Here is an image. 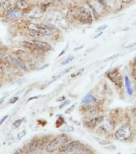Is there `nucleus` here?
Here are the masks:
<instances>
[{"label": "nucleus", "mask_w": 136, "mask_h": 154, "mask_svg": "<svg viewBox=\"0 0 136 154\" xmlns=\"http://www.w3.org/2000/svg\"><path fill=\"white\" fill-rule=\"evenodd\" d=\"M66 124H67V123H66L65 118L62 116V115H61V114L57 115V120H56V122H55V127L60 128L63 125H66Z\"/></svg>", "instance_id": "nucleus-20"}, {"label": "nucleus", "mask_w": 136, "mask_h": 154, "mask_svg": "<svg viewBox=\"0 0 136 154\" xmlns=\"http://www.w3.org/2000/svg\"><path fill=\"white\" fill-rule=\"evenodd\" d=\"M2 2H3V0H0V7H1V6H2Z\"/></svg>", "instance_id": "nucleus-49"}, {"label": "nucleus", "mask_w": 136, "mask_h": 154, "mask_svg": "<svg viewBox=\"0 0 136 154\" xmlns=\"http://www.w3.org/2000/svg\"><path fill=\"white\" fill-rule=\"evenodd\" d=\"M117 154H121V153H120V152H119V153H117Z\"/></svg>", "instance_id": "nucleus-50"}, {"label": "nucleus", "mask_w": 136, "mask_h": 154, "mask_svg": "<svg viewBox=\"0 0 136 154\" xmlns=\"http://www.w3.org/2000/svg\"><path fill=\"white\" fill-rule=\"evenodd\" d=\"M16 55L17 57L19 58L20 60H22L23 62V61H29V60H30V55L23 51L18 50L16 51Z\"/></svg>", "instance_id": "nucleus-15"}, {"label": "nucleus", "mask_w": 136, "mask_h": 154, "mask_svg": "<svg viewBox=\"0 0 136 154\" xmlns=\"http://www.w3.org/2000/svg\"><path fill=\"white\" fill-rule=\"evenodd\" d=\"M6 96H7V95H6V96H2V97H1V98H0V104H1L2 102H3V100H4L5 98H6Z\"/></svg>", "instance_id": "nucleus-46"}, {"label": "nucleus", "mask_w": 136, "mask_h": 154, "mask_svg": "<svg viewBox=\"0 0 136 154\" xmlns=\"http://www.w3.org/2000/svg\"><path fill=\"white\" fill-rule=\"evenodd\" d=\"M120 55H121V53H116V54H115V55H111V56H110V57L107 58L103 62L106 63V62H109V61H111V60H116L118 57H119Z\"/></svg>", "instance_id": "nucleus-25"}, {"label": "nucleus", "mask_w": 136, "mask_h": 154, "mask_svg": "<svg viewBox=\"0 0 136 154\" xmlns=\"http://www.w3.org/2000/svg\"><path fill=\"white\" fill-rule=\"evenodd\" d=\"M94 139L96 141L98 142L99 144H102V145H106V144H110L109 142H107V140H104L101 139V138H98V137H94Z\"/></svg>", "instance_id": "nucleus-27"}, {"label": "nucleus", "mask_w": 136, "mask_h": 154, "mask_svg": "<svg viewBox=\"0 0 136 154\" xmlns=\"http://www.w3.org/2000/svg\"><path fill=\"white\" fill-rule=\"evenodd\" d=\"M85 149H86L85 144L79 140H73L60 147L59 149V152L63 154L70 153V152H82Z\"/></svg>", "instance_id": "nucleus-4"}, {"label": "nucleus", "mask_w": 136, "mask_h": 154, "mask_svg": "<svg viewBox=\"0 0 136 154\" xmlns=\"http://www.w3.org/2000/svg\"><path fill=\"white\" fill-rule=\"evenodd\" d=\"M124 79H125V85H126L127 94H128L129 96H132V95H133V88H132V86H131V79H130L128 75H126Z\"/></svg>", "instance_id": "nucleus-16"}, {"label": "nucleus", "mask_w": 136, "mask_h": 154, "mask_svg": "<svg viewBox=\"0 0 136 154\" xmlns=\"http://www.w3.org/2000/svg\"><path fill=\"white\" fill-rule=\"evenodd\" d=\"M35 154H43V153L42 152V151H37V152H36Z\"/></svg>", "instance_id": "nucleus-48"}, {"label": "nucleus", "mask_w": 136, "mask_h": 154, "mask_svg": "<svg viewBox=\"0 0 136 154\" xmlns=\"http://www.w3.org/2000/svg\"><path fill=\"white\" fill-rule=\"evenodd\" d=\"M72 68H73V67H68V68H66V69H65V70L62 71V72H59V74H58L57 75H55V76L54 77V78H53L52 79H50V80H49V81L47 82V83H46V84H44V85H45V86H44V87H47V85H49V84H51V83H53V82H55V80H57V79H59L60 78V77H62V75H64L65 74H67V72H69L70 71H71V70L72 69ZM44 87H43V88H44Z\"/></svg>", "instance_id": "nucleus-12"}, {"label": "nucleus", "mask_w": 136, "mask_h": 154, "mask_svg": "<svg viewBox=\"0 0 136 154\" xmlns=\"http://www.w3.org/2000/svg\"><path fill=\"white\" fill-rule=\"evenodd\" d=\"M84 70H85V68L84 67H83V68H80V69L79 70V71H77L76 73H74V74H72L71 76L72 77V78H74V77L78 76V75H81L83 72H84Z\"/></svg>", "instance_id": "nucleus-31"}, {"label": "nucleus", "mask_w": 136, "mask_h": 154, "mask_svg": "<svg viewBox=\"0 0 136 154\" xmlns=\"http://www.w3.org/2000/svg\"><path fill=\"white\" fill-rule=\"evenodd\" d=\"M68 142H69L68 136L65 133H62L49 142L47 146L46 147V151L48 153H52L59 149L60 147H62L63 144H67Z\"/></svg>", "instance_id": "nucleus-2"}, {"label": "nucleus", "mask_w": 136, "mask_h": 154, "mask_svg": "<svg viewBox=\"0 0 136 154\" xmlns=\"http://www.w3.org/2000/svg\"><path fill=\"white\" fill-rule=\"evenodd\" d=\"M134 46H136V42H134V43H131V44H130V45H128L127 47H126L125 48H131L132 47H134Z\"/></svg>", "instance_id": "nucleus-42"}, {"label": "nucleus", "mask_w": 136, "mask_h": 154, "mask_svg": "<svg viewBox=\"0 0 136 154\" xmlns=\"http://www.w3.org/2000/svg\"><path fill=\"white\" fill-rule=\"evenodd\" d=\"M38 140L37 138H34L26 144V154H35V152L38 149Z\"/></svg>", "instance_id": "nucleus-8"}, {"label": "nucleus", "mask_w": 136, "mask_h": 154, "mask_svg": "<svg viewBox=\"0 0 136 154\" xmlns=\"http://www.w3.org/2000/svg\"><path fill=\"white\" fill-rule=\"evenodd\" d=\"M50 142V137H44L43 138L38 140V149L37 151H43L46 147L47 146V144Z\"/></svg>", "instance_id": "nucleus-11"}, {"label": "nucleus", "mask_w": 136, "mask_h": 154, "mask_svg": "<svg viewBox=\"0 0 136 154\" xmlns=\"http://www.w3.org/2000/svg\"><path fill=\"white\" fill-rule=\"evenodd\" d=\"M8 60H9L10 62L14 66H16V67H19L20 69L23 70L25 72H28V68L26 67V66L24 64V63L23 62L22 60H19V58L16 59V58L13 57V56H8Z\"/></svg>", "instance_id": "nucleus-9"}, {"label": "nucleus", "mask_w": 136, "mask_h": 154, "mask_svg": "<svg viewBox=\"0 0 136 154\" xmlns=\"http://www.w3.org/2000/svg\"><path fill=\"white\" fill-rule=\"evenodd\" d=\"M97 98L95 96H94L92 94L89 93L84 96L81 101V104H85V103H97Z\"/></svg>", "instance_id": "nucleus-13"}, {"label": "nucleus", "mask_w": 136, "mask_h": 154, "mask_svg": "<svg viewBox=\"0 0 136 154\" xmlns=\"http://www.w3.org/2000/svg\"><path fill=\"white\" fill-rule=\"evenodd\" d=\"M60 131H62L63 132H73L74 131V126L73 125H66L65 126L60 129Z\"/></svg>", "instance_id": "nucleus-22"}, {"label": "nucleus", "mask_w": 136, "mask_h": 154, "mask_svg": "<svg viewBox=\"0 0 136 154\" xmlns=\"http://www.w3.org/2000/svg\"><path fill=\"white\" fill-rule=\"evenodd\" d=\"M65 100H66V97H65L64 96H61V97H59V98L56 100L57 102H61V101H65Z\"/></svg>", "instance_id": "nucleus-37"}, {"label": "nucleus", "mask_w": 136, "mask_h": 154, "mask_svg": "<svg viewBox=\"0 0 136 154\" xmlns=\"http://www.w3.org/2000/svg\"><path fill=\"white\" fill-rule=\"evenodd\" d=\"M76 104H77V103H74V104H72L71 107H70L69 108H67V110L65 111V114H70L71 112H72L74 111V108H75Z\"/></svg>", "instance_id": "nucleus-30"}, {"label": "nucleus", "mask_w": 136, "mask_h": 154, "mask_svg": "<svg viewBox=\"0 0 136 154\" xmlns=\"http://www.w3.org/2000/svg\"><path fill=\"white\" fill-rule=\"evenodd\" d=\"M49 66V64H45V65H43V66H42V67H40L39 68H38V71H41V70H43V69H45V68H47V67Z\"/></svg>", "instance_id": "nucleus-40"}, {"label": "nucleus", "mask_w": 136, "mask_h": 154, "mask_svg": "<svg viewBox=\"0 0 136 154\" xmlns=\"http://www.w3.org/2000/svg\"><path fill=\"white\" fill-rule=\"evenodd\" d=\"M70 103H71V101H70L69 100H66L62 102V103L59 106V109H62V108H65L66 106L69 105Z\"/></svg>", "instance_id": "nucleus-32"}, {"label": "nucleus", "mask_w": 136, "mask_h": 154, "mask_svg": "<svg viewBox=\"0 0 136 154\" xmlns=\"http://www.w3.org/2000/svg\"><path fill=\"white\" fill-rule=\"evenodd\" d=\"M23 118H22V119H19V120H15L14 123H13V128H19L20 125H21L22 122L23 121Z\"/></svg>", "instance_id": "nucleus-28"}, {"label": "nucleus", "mask_w": 136, "mask_h": 154, "mask_svg": "<svg viewBox=\"0 0 136 154\" xmlns=\"http://www.w3.org/2000/svg\"><path fill=\"white\" fill-rule=\"evenodd\" d=\"M86 4L88 5V7H90V9H91V12H92V14H93V17L96 20H98L99 18H100V14H98V12L97 11V10L95 9V7H94L93 4L91 3V2H89V1H86Z\"/></svg>", "instance_id": "nucleus-18"}, {"label": "nucleus", "mask_w": 136, "mask_h": 154, "mask_svg": "<svg viewBox=\"0 0 136 154\" xmlns=\"http://www.w3.org/2000/svg\"><path fill=\"white\" fill-rule=\"evenodd\" d=\"M132 115H133V116H134V118L136 120V108H134V109L132 110Z\"/></svg>", "instance_id": "nucleus-41"}, {"label": "nucleus", "mask_w": 136, "mask_h": 154, "mask_svg": "<svg viewBox=\"0 0 136 154\" xmlns=\"http://www.w3.org/2000/svg\"><path fill=\"white\" fill-rule=\"evenodd\" d=\"M72 121H73V123H74L75 125H80V123H79V121H76V120H72Z\"/></svg>", "instance_id": "nucleus-47"}, {"label": "nucleus", "mask_w": 136, "mask_h": 154, "mask_svg": "<svg viewBox=\"0 0 136 154\" xmlns=\"http://www.w3.org/2000/svg\"><path fill=\"white\" fill-rule=\"evenodd\" d=\"M103 31H102V32H98V33L97 34V35H95L94 36V38L95 39V38H98V37H100V36L102 35H103Z\"/></svg>", "instance_id": "nucleus-39"}, {"label": "nucleus", "mask_w": 136, "mask_h": 154, "mask_svg": "<svg viewBox=\"0 0 136 154\" xmlns=\"http://www.w3.org/2000/svg\"><path fill=\"white\" fill-rule=\"evenodd\" d=\"M8 116H8V115H6V116H2V117L1 118V119H0V125H2V123L4 122L5 120H7V118H8Z\"/></svg>", "instance_id": "nucleus-36"}, {"label": "nucleus", "mask_w": 136, "mask_h": 154, "mask_svg": "<svg viewBox=\"0 0 136 154\" xmlns=\"http://www.w3.org/2000/svg\"><path fill=\"white\" fill-rule=\"evenodd\" d=\"M21 44L23 46L24 48H26V49H28L29 51H31V52L34 53V54H35V55H40L44 52V51H43L41 49H39V48L33 43H30V42L23 41V42H22Z\"/></svg>", "instance_id": "nucleus-7"}, {"label": "nucleus", "mask_w": 136, "mask_h": 154, "mask_svg": "<svg viewBox=\"0 0 136 154\" xmlns=\"http://www.w3.org/2000/svg\"><path fill=\"white\" fill-rule=\"evenodd\" d=\"M26 130H23V131H22L21 132H19V134H18V136H17V138H18V140H20L23 137H24L25 135H26Z\"/></svg>", "instance_id": "nucleus-35"}, {"label": "nucleus", "mask_w": 136, "mask_h": 154, "mask_svg": "<svg viewBox=\"0 0 136 154\" xmlns=\"http://www.w3.org/2000/svg\"><path fill=\"white\" fill-rule=\"evenodd\" d=\"M132 154H136V153H132Z\"/></svg>", "instance_id": "nucleus-51"}, {"label": "nucleus", "mask_w": 136, "mask_h": 154, "mask_svg": "<svg viewBox=\"0 0 136 154\" xmlns=\"http://www.w3.org/2000/svg\"><path fill=\"white\" fill-rule=\"evenodd\" d=\"M70 14L73 19L82 24H91L93 23L92 12L84 7H79L69 11Z\"/></svg>", "instance_id": "nucleus-1"}, {"label": "nucleus", "mask_w": 136, "mask_h": 154, "mask_svg": "<svg viewBox=\"0 0 136 154\" xmlns=\"http://www.w3.org/2000/svg\"><path fill=\"white\" fill-rule=\"evenodd\" d=\"M103 120H104L103 116H95L91 119L86 120L85 121H83V124L88 129H94L100 124H102Z\"/></svg>", "instance_id": "nucleus-6"}, {"label": "nucleus", "mask_w": 136, "mask_h": 154, "mask_svg": "<svg viewBox=\"0 0 136 154\" xmlns=\"http://www.w3.org/2000/svg\"><path fill=\"white\" fill-rule=\"evenodd\" d=\"M84 47V45H81V46H79V48H74V51H79V50H81V49H83Z\"/></svg>", "instance_id": "nucleus-45"}, {"label": "nucleus", "mask_w": 136, "mask_h": 154, "mask_svg": "<svg viewBox=\"0 0 136 154\" xmlns=\"http://www.w3.org/2000/svg\"><path fill=\"white\" fill-rule=\"evenodd\" d=\"M33 43H35L37 47H38L39 49L44 51V52H47L49 51H50L52 49V47L50 44H49L47 42H44V41H39V40H33L32 42Z\"/></svg>", "instance_id": "nucleus-10"}, {"label": "nucleus", "mask_w": 136, "mask_h": 154, "mask_svg": "<svg viewBox=\"0 0 136 154\" xmlns=\"http://www.w3.org/2000/svg\"><path fill=\"white\" fill-rule=\"evenodd\" d=\"M68 48H69V43H67V45H66V48H65L64 49H62V51H61V52H60L59 55H58V58L61 57V56H62V55H64V54H65V53H66V51H67V49H68Z\"/></svg>", "instance_id": "nucleus-33"}, {"label": "nucleus", "mask_w": 136, "mask_h": 154, "mask_svg": "<svg viewBox=\"0 0 136 154\" xmlns=\"http://www.w3.org/2000/svg\"><path fill=\"white\" fill-rule=\"evenodd\" d=\"M39 97H41V96H32V97H31V98H29L28 100H27V101H31L32 100H35V99H38Z\"/></svg>", "instance_id": "nucleus-38"}, {"label": "nucleus", "mask_w": 136, "mask_h": 154, "mask_svg": "<svg viewBox=\"0 0 136 154\" xmlns=\"http://www.w3.org/2000/svg\"><path fill=\"white\" fill-rule=\"evenodd\" d=\"M107 77L115 84L118 88H121L122 86V75L118 69H114L107 73Z\"/></svg>", "instance_id": "nucleus-5"}, {"label": "nucleus", "mask_w": 136, "mask_h": 154, "mask_svg": "<svg viewBox=\"0 0 136 154\" xmlns=\"http://www.w3.org/2000/svg\"><path fill=\"white\" fill-rule=\"evenodd\" d=\"M15 7H16L17 9L21 11V10H24L27 8L28 4H27V2L25 0H18L16 3H15Z\"/></svg>", "instance_id": "nucleus-19"}, {"label": "nucleus", "mask_w": 136, "mask_h": 154, "mask_svg": "<svg viewBox=\"0 0 136 154\" xmlns=\"http://www.w3.org/2000/svg\"><path fill=\"white\" fill-rule=\"evenodd\" d=\"M18 100H19V97H18V96H14V97H12V98H11V100L8 101V103L13 104V103H14Z\"/></svg>", "instance_id": "nucleus-34"}, {"label": "nucleus", "mask_w": 136, "mask_h": 154, "mask_svg": "<svg viewBox=\"0 0 136 154\" xmlns=\"http://www.w3.org/2000/svg\"><path fill=\"white\" fill-rule=\"evenodd\" d=\"M108 25L107 24H104V25H103V26H99L98 28H97L95 30V32L96 33H98V32H102V31H103L104 30H106V29L107 28Z\"/></svg>", "instance_id": "nucleus-29"}, {"label": "nucleus", "mask_w": 136, "mask_h": 154, "mask_svg": "<svg viewBox=\"0 0 136 154\" xmlns=\"http://www.w3.org/2000/svg\"><path fill=\"white\" fill-rule=\"evenodd\" d=\"M120 1L124 3H131L132 2V0H120Z\"/></svg>", "instance_id": "nucleus-44"}, {"label": "nucleus", "mask_w": 136, "mask_h": 154, "mask_svg": "<svg viewBox=\"0 0 136 154\" xmlns=\"http://www.w3.org/2000/svg\"><path fill=\"white\" fill-rule=\"evenodd\" d=\"M95 48H96V46H95V47H94V48H88V49H87V50H86V53H88L89 51H92L95 50Z\"/></svg>", "instance_id": "nucleus-43"}, {"label": "nucleus", "mask_w": 136, "mask_h": 154, "mask_svg": "<svg viewBox=\"0 0 136 154\" xmlns=\"http://www.w3.org/2000/svg\"><path fill=\"white\" fill-rule=\"evenodd\" d=\"M131 75L133 77V79L135 80L136 79V56L134 59V62L132 64V68H131Z\"/></svg>", "instance_id": "nucleus-23"}, {"label": "nucleus", "mask_w": 136, "mask_h": 154, "mask_svg": "<svg viewBox=\"0 0 136 154\" xmlns=\"http://www.w3.org/2000/svg\"><path fill=\"white\" fill-rule=\"evenodd\" d=\"M97 2L101 7H103V9H107L108 7V2L107 0H97Z\"/></svg>", "instance_id": "nucleus-26"}, {"label": "nucleus", "mask_w": 136, "mask_h": 154, "mask_svg": "<svg viewBox=\"0 0 136 154\" xmlns=\"http://www.w3.org/2000/svg\"><path fill=\"white\" fill-rule=\"evenodd\" d=\"M132 128L130 123H125L115 132V138L119 141H129L132 137Z\"/></svg>", "instance_id": "nucleus-3"}, {"label": "nucleus", "mask_w": 136, "mask_h": 154, "mask_svg": "<svg viewBox=\"0 0 136 154\" xmlns=\"http://www.w3.org/2000/svg\"><path fill=\"white\" fill-rule=\"evenodd\" d=\"M74 59V55H70L65 60H63L62 62V65H67L69 64L70 63H71Z\"/></svg>", "instance_id": "nucleus-24"}, {"label": "nucleus", "mask_w": 136, "mask_h": 154, "mask_svg": "<svg viewBox=\"0 0 136 154\" xmlns=\"http://www.w3.org/2000/svg\"><path fill=\"white\" fill-rule=\"evenodd\" d=\"M2 7L4 11H6L7 12H10L14 10V2H12V1H11V0H4V1L2 2Z\"/></svg>", "instance_id": "nucleus-14"}, {"label": "nucleus", "mask_w": 136, "mask_h": 154, "mask_svg": "<svg viewBox=\"0 0 136 154\" xmlns=\"http://www.w3.org/2000/svg\"><path fill=\"white\" fill-rule=\"evenodd\" d=\"M22 16V12L19 10H13L11 11L8 12L7 17L10 19H13V18H19Z\"/></svg>", "instance_id": "nucleus-21"}, {"label": "nucleus", "mask_w": 136, "mask_h": 154, "mask_svg": "<svg viewBox=\"0 0 136 154\" xmlns=\"http://www.w3.org/2000/svg\"><path fill=\"white\" fill-rule=\"evenodd\" d=\"M29 35L31 37H36V38H40V37H44L46 35L43 33V31H38V30H35V29H31L28 32Z\"/></svg>", "instance_id": "nucleus-17"}]
</instances>
